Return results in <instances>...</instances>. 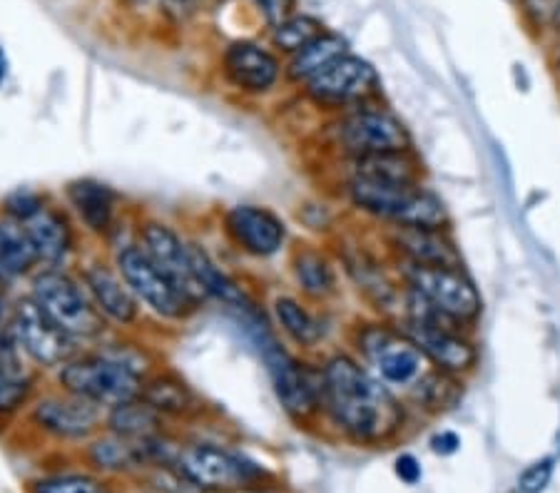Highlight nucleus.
I'll list each match as a JSON object with an SVG mask.
<instances>
[{
    "mask_svg": "<svg viewBox=\"0 0 560 493\" xmlns=\"http://www.w3.org/2000/svg\"><path fill=\"white\" fill-rule=\"evenodd\" d=\"M322 411L346 439L361 446H379L404 429V404L351 354H334L324 362Z\"/></svg>",
    "mask_w": 560,
    "mask_h": 493,
    "instance_id": "obj_1",
    "label": "nucleus"
},
{
    "mask_svg": "<svg viewBox=\"0 0 560 493\" xmlns=\"http://www.w3.org/2000/svg\"><path fill=\"white\" fill-rule=\"evenodd\" d=\"M346 197L356 210L391 227L448 230L451 225L444 200L424 182L389 180L351 170L346 180Z\"/></svg>",
    "mask_w": 560,
    "mask_h": 493,
    "instance_id": "obj_2",
    "label": "nucleus"
},
{
    "mask_svg": "<svg viewBox=\"0 0 560 493\" xmlns=\"http://www.w3.org/2000/svg\"><path fill=\"white\" fill-rule=\"evenodd\" d=\"M145 367L122 352L75 354L58 371L65 394L90 401L100 409H115L127 401L140 399Z\"/></svg>",
    "mask_w": 560,
    "mask_h": 493,
    "instance_id": "obj_3",
    "label": "nucleus"
},
{
    "mask_svg": "<svg viewBox=\"0 0 560 493\" xmlns=\"http://www.w3.org/2000/svg\"><path fill=\"white\" fill-rule=\"evenodd\" d=\"M254 317L249 327L254 329V344H257L259 357L267 367L274 394H277L282 409L294 421L307 424L314 416L322 414V369L314 371L304 362H299L294 354H289L279 344V339L269 332L267 324H259Z\"/></svg>",
    "mask_w": 560,
    "mask_h": 493,
    "instance_id": "obj_4",
    "label": "nucleus"
},
{
    "mask_svg": "<svg viewBox=\"0 0 560 493\" xmlns=\"http://www.w3.org/2000/svg\"><path fill=\"white\" fill-rule=\"evenodd\" d=\"M401 329L414 339V344L434 369L453 376H466L478 367V347L468 329L431 312L424 302H419L409 292H406L404 327Z\"/></svg>",
    "mask_w": 560,
    "mask_h": 493,
    "instance_id": "obj_5",
    "label": "nucleus"
},
{
    "mask_svg": "<svg viewBox=\"0 0 560 493\" xmlns=\"http://www.w3.org/2000/svg\"><path fill=\"white\" fill-rule=\"evenodd\" d=\"M175 469L182 481L202 493L257 491L269 479L257 461L217 444L180 446Z\"/></svg>",
    "mask_w": 560,
    "mask_h": 493,
    "instance_id": "obj_6",
    "label": "nucleus"
},
{
    "mask_svg": "<svg viewBox=\"0 0 560 493\" xmlns=\"http://www.w3.org/2000/svg\"><path fill=\"white\" fill-rule=\"evenodd\" d=\"M406 292L431 312L463 329H471L483 314V297L463 267H416L401 264Z\"/></svg>",
    "mask_w": 560,
    "mask_h": 493,
    "instance_id": "obj_7",
    "label": "nucleus"
},
{
    "mask_svg": "<svg viewBox=\"0 0 560 493\" xmlns=\"http://www.w3.org/2000/svg\"><path fill=\"white\" fill-rule=\"evenodd\" d=\"M38 307L73 339H93L105 332V317L95 307L88 289L58 267L40 269L33 277V294Z\"/></svg>",
    "mask_w": 560,
    "mask_h": 493,
    "instance_id": "obj_8",
    "label": "nucleus"
},
{
    "mask_svg": "<svg viewBox=\"0 0 560 493\" xmlns=\"http://www.w3.org/2000/svg\"><path fill=\"white\" fill-rule=\"evenodd\" d=\"M356 349L366 364L391 389H411L431 367L414 339L386 322L364 324L356 332Z\"/></svg>",
    "mask_w": 560,
    "mask_h": 493,
    "instance_id": "obj_9",
    "label": "nucleus"
},
{
    "mask_svg": "<svg viewBox=\"0 0 560 493\" xmlns=\"http://www.w3.org/2000/svg\"><path fill=\"white\" fill-rule=\"evenodd\" d=\"M332 140L341 155L349 157L351 162L386 155V152L414 150L406 125L386 108H369V105L346 110L332 127Z\"/></svg>",
    "mask_w": 560,
    "mask_h": 493,
    "instance_id": "obj_10",
    "label": "nucleus"
},
{
    "mask_svg": "<svg viewBox=\"0 0 560 493\" xmlns=\"http://www.w3.org/2000/svg\"><path fill=\"white\" fill-rule=\"evenodd\" d=\"M115 269L120 272V277L125 279L130 292L135 294L137 302H142L147 309H152L157 317L182 322L187 314L195 312L190 299L175 287V282L152 262L150 254L140 245L122 247L115 257Z\"/></svg>",
    "mask_w": 560,
    "mask_h": 493,
    "instance_id": "obj_11",
    "label": "nucleus"
},
{
    "mask_svg": "<svg viewBox=\"0 0 560 493\" xmlns=\"http://www.w3.org/2000/svg\"><path fill=\"white\" fill-rule=\"evenodd\" d=\"M379 90V73L369 60L359 55H341L317 78L304 85V93L314 105L324 110L361 108Z\"/></svg>",
    "mask_w": 560,
    "mask_h": 493,
    "instance_id": "obj_12",
    "label": "nucleus"
},
{
    "mask_svg": "<svg viewBox=\"0 0 560 493\" xmlns=\"http://www.w3.org/2000/svg\"><path fill=\"white\" fill-rule=\"evenodd\" d=\"M13 334L20 349L33 364L43 369L63 367L75 357V339L58 327L33 297L20 299L13 312Z\"/></svg>",
    "mask_w": 560,
    "mask_h": 493,
    "instance_id": "obj_13",
    "label": "nucleus"
},
{
    "mask_svg": "<svg viewBox=\"0 0 560 493\" xmlns=\"http://www.w3.org/2000/svg\"><path fill=\"white\" fill-rule=\"evenodd\" d=\"M140 247L150 254L152 262L175 282V287L190 299L192 307H200L207 299V294L202 292L200 282L195 277V267H192V254L190 242L182 240L170 225L165 222H145L140 227Z\"/></svg>",
    "mask_w": 560,
    "mask_h": 493,
    "instance_id": "obj_14",
    "label": "nucleus"
},
{
    "mask_svg": "<svg viewBox=\"0 0 560 493\" xmlns=\"http://www.w3.org/2000/svg\"><path fill=\"white\" fill-rule=\"evenodd\" d=\"M224 232L242 252L272 257L287 242V225L267 207L237 205L224 215Z\"/></svg>",
    "mask_w": 560,
    "mask_h": 493,
    "instance_id": "obj_15",
    "label": "nucleus"
},
{
    "mask_svg": "<svg viewBox=\"0 0 560 493\" xmlns=\"http://www.w3.org/2000/svg\"><path fill=\"white\" fill-rule=\"evenodd\" d=\"M222 70L234 88L249 95L269 93L282 75L277 55L257 43H247V40L229 45L222 60Z\"/></svg>",
    "mask_w": 560,
    "mask_h": 493,
    "instance_id": "obj_16",
    "label": "nucleus"
},
{
    "mask_svg": "<svg viewBox=\"0 0 560 493\" xmlns=\"http://www.w3.org/2000/svg\"><path fill=\"white\" fill-rule=\"evenodd\" d=\"M35 424L58 439L80 441L88 439L100 426V406L78 396H45L33 409Z\"/></svg>",
    "mask_w": 560,
    "mask_h": 493,
    "instance_id": "obj_17",
    "label": "nucleus"
},
{
    "mask_svg": "<svg viewBox=\"0 0 560 493\" xmlns=\"http://www.w3.org/2000/svg\"><path fill=\"white\" fill-rule=\"evenodd\" d=\"M389 247L396 252L399 264L416 267H463L448 230H421V227H391Z\"/></svg>",
    "mask_w": 560,
    "mask_h": 493,
    "instance_id": "obj_18",
    "label": "nucleus"
},
{
    "mask_svg": "<svg viewBox=\"0 0 560 493\" xmlns=\"http://www.w3.org/2000/svg\"><path fill=\"white\" fill-rule=\"evenodd\" d=\"M83 284L105 319H112L122 327L135 324L140 319V302L130 292L117 269L103 262L88 264L83 272Z\"/></svg>",
    "mask_w": 560,
    "mask_h": 493,
    "instance_id": "obj_19",
    "label": "nucleus"
},
{
    "mask_svg": "<svg viewBox=\"0 0 560 493\" xmlns=\"http://www.w3.org/2000/svg\"><path fill=\"white\" fill-rule=\"evenodd\" d=\"M25 230H28L30 242H33L38 259L45 267H63L75 245L73 227H70L65 212L45 205L33 220L25 222Z\"/></svg>",
    "mask_w": 560,
    "mask_h": 493,
    "instance_id": "obj_20",
    "label": "nucleus"
},
{
    "mask_svg": "<svg viewBox=\"0 0 560 493\" xmlns=\"http://www.w3.org/2000/svg\"><path fill=\"white\" fill-rule=\"evenodd\" d=\"M13 327H5L0 334V414H13L28 401L33 391V374L23 359Z\"/></svg>",
    "mask_w": 560,
    "mask_h": 493,
    "instance_id": "obj_21",
    "label": "nucleus"
},
{
    "mask_svg": "<svg viewBox=\"0 0 560 493\" xmlns=\"http://www.w3.org/2000/svg\"><path fill=\"white\" fill-rule=\"evenodd\" d=\"M70 207L95 235H108L115 225V192L98 180H75L65 187Z\"/></svg>",
    "mask_w": 560,
    "mask_h": 493,
    "instance_id": "obj_22",
    "label": "nucleus"
},
{
    "mask_svg": "<svg viewBox=\"0 0 560 493\" xmlns=\"http://www.w3.org/2000/svg\"><path fill=\"white\" fill-rule=\"evenodd\" d=\"M190 254H192V267H195V277L207 297L220 299V302L227 304V307L239 309V312L244 314L257 312L252 299H249V294L244 292V289L239 287L227 272H224L220 264L210 257V252H207L205 247L190 242Z\"/></svg>",
    "mask_w": 560,
    "mask_h": 493,
    "instance_id": "obj_23",
    "label": "nucleus"
},
{
    "mask_svg": "<svg viewBox=\"0 0 560 493\" xmlns=\"http://www.w3.org/2000/svg\"><path fill=\"white\" fill-rule=\"evenodd\" d=\"M292 272L297 279L299 289L307 294L309 299H324L334 297L336 294V269L332 259L317 247H299L292 257Z\"/></svg>",
    "mask_w": 560,
    "mask_h": 493,
    "instance_id": "obj_24",
    "label": "nucleus"
},
{
    "mask_svg": "<svg viewBox=\"0 0 560 493\" xmlns=\"http://www.w3.org/2000/svg\"><path fill=\"white\" fill-rule=\"evenodd\" d=\"M346 53H349V50H346V40L341 38V35L324 30L319 38H314L312 43L304 45L299 53L292 55V60H289L287 65V78L292 80V83L307 85L309 80L317 78L324 68H329L334 60H339L341 55Z\"/></svg>",
    "mask_w": 560,
    "mask_h": 493,
    "instance_id": "obj_25",
    "label": "nucleus"
},
{
    "mask_svg": "<svg viewBox=\"0 0 560 493\" xmlns=\"http://www.w3.org/2000/svg\"><path fill=\"white\" fill-rule=\"evenodd\" d=\"M88 461L93 464L95 471H103V474H120V471H130L142 464H150L142 441H130L125 436L112 434V431L108 436H100V439H95L90 444Z\"/></svg>",
    "mask_w": 560,
    "mask_h": 493,
    "instance_id": "obj_26",
    "label": "nucleus"
},
{
    "mask_svg": "<svg viewBox=\"0 0 560 493\" xmlns=\"http://www.w3.org/2000/svg\"><path fill=\"white\" fill-rule=\"evenodd\" d=\"M108 429L112 434L125 436L130 441H147L162 436V414L152 409L145 399L127 401L108 411Z\"/></svg>",
    "mask_w": 560,
    "mask_h": 493,
    "instance_id": "obj_27",
    "label": "nucleus"
},
{
    "mask_svg": "<svg viewBox=\"0 0 560 493\" xmlns=\"http://www.w3.org/2000/svg\"><path fill=\"white\" fill-rule=\"evenodd\" d=\"M274 319L282 327V332L292 339L297 347L314 349L324 339V327L304 302L297 297H277L274 299Z\"/></svg>",
    "mask_w": 560,
    "mask_h": 493,
    "instance_id": "obj_28",
    "label": "nucleus"
},
{
    "mask_svg": "<svg viewBox=\"0 0 560 493\" xmlns=\"http://www.w3.org/2000/svg\"><path fill=\"white\" fill-rule=\"evenodd\" d=\"M38 252L25 225L15 220L0 222V282L20 277L38 264Z\"/></svg>",
    "mask_w": 560,
    "mask_h": 493,
    "instance_id": "obj_29",
    "label": "nucleus"
},
{
    "mask_svg": "<svg viewBox=\"0 0 560 493\" xmlns=\"http://www.w3.org/2000/svg\"><path fill=\"white\" fill-rule=\"evenodd\" d=\"M140 399H145L162 416H187L200 411L197 396L192 394L190 386L172 374H157L145 381Z\"/></svg>",
    "mask_w": 560,
    "mask_h": 493,
    "instance_id": "obj_30",
    "label": "nucleus"
},
{
    "mask_svg": "<svg viewBox=\"0 0 560 493\" xmlns=\"http://www.w3.org/2000/svg\"><path fill=\"white\" fill-rule=\"evenodd\" d=\"M409 391L416 404H419V409L439 414V411L456 404L458 394H461V376L429 367Z\"/></svg>",
    "mask_w": 560,
    "mask_h": 493,
    "instance_id": "obj_31",
    "label": "nucleus"
},
{
    "mask_svg": "<svg viewBox=\"0 0 560 493\" xmlns=\"http://www.w3.org/2000/svg\"><path fill=\"white\" fill-rule=\"evenodd\" d=\"M322 33L324 28L317 18H312V15H292V18H287L284 23L274 25L272 40L282 53L294 55L299 53L304 45L312 43L314 38H319Z\"/></svg>",
    "mask_w": 560,
    "mask_h": 493,
    "instance_id": "obj_32",
    "label": "nucleus"
},
{
    "mask_svg": "<svg viewBox=\"0 0 560 493\" xmlns=\"http://www.w3.org/2000/svg\"><path fill=\"white\" fill-rule=\"evenodd\" d=\"M30 493H112V484L95 474H53L30 484Z\"/></svg>",
    "mask_w": 560,
    "mask_h": 493,
    "instance_id": "obj_33",
    "label": "nucleus"
},
{
    "mask_svg": "<svg viewBox=\"0 0 560 493\" xmlns=\"http://www.w3.org/2000/svg\"><path fill=\"white\" fill-rule=\"evenodd\" d=\"M43 207H45L43 197H40L38 192H30V190H18L5 200V210H8L10 220L20 222V225L33 220Z\"/></svg>",
    "mask_w": 560,
    "mask_h": 493,
    "instance_id": "obj_34",
    "label": "nucleus"
},
{
    "mask_svg": "<svg viewBox=\"0 0 560 493\" xmlns=\"http://www.w3.org/2000/svg\"><path fill=\"white\" fill-rule=\"evenodd\" d=\"M553 479V459H541L528 466L518 476V491L521 493H543Z\"/></svg>",
    "mask_w": 560,
    "mask_h": 493,
    "instance_id": "obj_35",
    "label": "nucleus"
},
{
    "mask_svg": "<svg viewBox=\"0 0 560 493\" xmlns=\"http://www.w3.org/2000/svg\"><path fill=\"white\" fill-rule=\"evenodd\" d=\"M523 10L531 18V23L548 25L560 15V0H521Z\"/></svg>",
    "mask_w": 560,
    "mask_h": 493,
    "instance_id": "obj_36",
    "label": "nucleus"
},
{
    "mask_svg": "<svg viewBox=\"0 0 560 493\" xmlns=\"http://www.w3.org/2000/svg\"><path fill=\"white\" fill-rule=\"evenodd\" d=\"M257 5L264 10V15H267L269 23L279 25V23H284L287 18H292L297 0H257Z\"/></svg>",
    "mask_w": 560,
    "mask_h": 493,
    "instance_id": "obj_37",
    "label": "nucleus"
},
{
    "mask_svg": "<svg viewBox=\"0 0 560 493\" xmlns=\"http://www.w3.org/2000/svg\"><path fill=\"white\" fill-rule=\"evenodd\" d=\"M394 471H396V476H399L401 481H404L406 486H416L421 481V464H419V459H416L414 454H401L399 459H396V464H394Z\"/></svg>",
    "mask_w": 560,
    "mask_h": 493,
    "instance_id": "obj_38",
    "label": "nucleus"
},
{
    "mask_svg": "<svg viewBox=\"0 0 560 493\" xmlns=\"http://www.w3.org/2000/svg\"><path fill=\"white\" fill-rule=\"evenodd\" d=\"M429 446L436 456H453L461 449V436L453 434V431H439V434L431 436Z\"/></svg>",
    "mask_w": 560,
    "mask_h": 493,
    "instance_id": "obj_39",
    "label": "nucleus"
},
{
    "mask_svg": "<svg viewBox=\"0 0 560 493\" xmlns=\"http://www.w3.org/2000/svg\"><path fill=\"white\" fill-rule=\"evenodd\" d=\"M195 5L197 0H162V8H165V13H170L172 18H185Z\"/></svg>",
    "mask_w": 560,
    "mask_h": 493,
    "instance_id": "obj_40",
    "label": "nucleus"
},
{
    "mask_svg": "<svg viewBox=\"0 0 560 493\" xmlns=\"http://www.w3.org/2000/svg\"><path fill=\"white\" fill-rule=\"evenodd\" d=\"M3 78H5V55L3 50H0V83H3Z\"/></svg>",
    "mask_w": 560,
    "mask_h": 493,
    "instance_id": "obj_41",
    "label": "nucleus"
},
{
    "mask_svg": "<svg viewBox=\"0 0 560 493\" xmlns=\"http://www.w3.org/2000/svg\"><path fill=\"white\" fill-rule=\"evenodd\" d=\"M130 5H145V3H150V0H127Z\"/></svg>",
    "mask_w": 560,
    "mask_h": 493,
    "instance_id": "obj_42",
    "label": "nucleus"
},
{
    "mask_svg": "<svg viewBox=\"0 0 560 493\" xmlns=\"http://www.w3.org/2000/svg\"><path fill=\"white\" fill-rule=\"evenodd\" d=\"M0 314H3V299H0Z\"/></svg>",
    "mask_w": 560,
    "mask_h": 493,
    "instance_id": "obj_43",
    "label": "nucleus"
},
{
    "mask_svg": "<svg viewBox=\"0 0 560 493\" xmlns=\"http://www.w3.org/2000/svg\"><path fill=\"white\" fill-rule=\"evenodd\" d=\"M239 493H259V491H239Z\"/></svg>",
    "mask_w": 560,
    "mask_h": 493,
    "instance_id": "obj_44",
    "label": "nucleus"
},
{
    "mask_svg": "<svg viewBox=\"0 0 560 493\" xmlns=\"http://www.w3.org/2000/svg\"><path fill=\"white\" fill-rule=\"evenodd\" d=\"M558 78H560V60H558Z\"/></svg>",
    "mask_w": 560,
    "mask_h": 493,
    "instance_id": "obj_45",
    "label": "nucleus"
}]
</instances>
